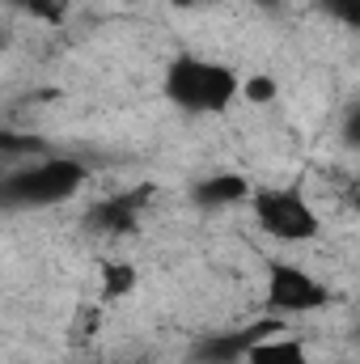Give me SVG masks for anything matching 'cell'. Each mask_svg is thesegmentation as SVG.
Instances as JSON below:
<instances>
[{
    "instance_id": "8",
    "label": "cell",
    "mask_w": 360,
    "mask_h": 364,
    "mask_svg": "<svg viewBox=\"0 0 360 364\" xmlns=\"http://www.w3.org/2000/svg\"><path fill=\"white\" fill-rule=\"evenodd\" d=\"M136 288V267L132 263H102V292L106 296H123Z\"/></svg>"
},
{
    "instance_id": "5",
    "label": "cell",
    "mask_w": 360,
    "mask_h": 364,
    "mask_svg": "<svg viewBox=\"0 0 360 364\" xmlns=\"http://www.w3.org/2000/svg\"><path fill=\"white\" fill-rule=\"evenodd\" d=\"M246 364H309V356H305V343L288 335H268L246 352Z\"/></svg>"
},
{
    "instance_id": "3",
    "label": "cell",
    "mask_w": 360,
    "mask_h": 364,
    "mask_svg": "<svg viewBox=\"0 0 360 364\" xmlns=\"http://www.w3.org/2000/svg\"><path fill=\"white\" fill-rule=\"evenodd\" d=\"M255 220L275 242H314L322 229L318 212L297 191H284V186H268L255 195Z\"/></svg>"
},
{
    "instance_id": "14",
    "label": "cell",
    "mask_w": 360,
    "mask_h": 364,
    "mask_svg": "<svg viewBox=\"0 0 360 364\" xmlns=\"http://www.w3.org/2000/svg\"><path fill=\"white\" fill-rule=\"evenodd\" d=\"M174 4H179V9H191V4H195V0H174Z\"/></svg>"
},
{
    "instance_id": "12",
    "label": "cell",
    "mask_w": 360,
    "mask_h": 364,
    "mask_svg": "<svg viewBox=\"0 0 360 364\" xmlns=\"http://www.w3.org/2000/svg\"><path fill=\"white\" fill-rule=\"evenodd\" d=\"M339 136H344V144L348 149H360V102L344 114V123H339Z\"/></svg>"
},
{
    "instance_id": "6",
    "label": "cell",
    "mask_w": 360,
    "mask_h": 364,
    "mask_svg": "<svg viewBox=\"0 0 360 364\" xmlns=\"http://www.w3.org/2000/svg\"><path fill=\"white\" fill-rule=\"evenodd\" d=\"M250 195V182L242 178V174H216V178H203L195 186V199L199 203H212V208H221V203H242Z\"/></svg>"
},
{
    "instance_id": "7",
    "label": "cell",
    "mask_w": 360,
    "mask_h": 364,
    "mask_svg": "<svg viewBox=\"0 0 360 364\" xmlns=\"http://www.w3.org/2000/svg\"><path fill=\"white\" fill-rule=\"evenodd\" d=\"M136 208H140V199H136V195L106 199V203H97V208H93V225H97V229H106V233H123V229H132V225H136Z\"/></svg>"
},
{
    "instance_id": "2",
    "label": "cell",
    "mask_w": 360,
    "mask_h": 364,
    "mask_svg": "<svg viewBox=\"0 0 360 364\" xmlns=\"http://www.w3.org/2000/svg\"><path fill=\"white\" fill-rule=\"evenodd\" d=\"M85 182V166L77 157H47L34 161L4 182V203H21V208H43V203H60L68 195H77Z\"/></svg>"
},
{
    "instance_id": "1",
    "label": "cell",
    "mask_w": 360,
    "mask_h": 364,
    "mask_svg": "<svg viewBox=\"0 0 360 364\" xmlns=\"http://www.w3.org/2000/svg\"><path fill=\"white\" fill-rule=\"evenodd\" d=\"M238 90L242 81L233 68L216 60H199V55H179L166 73V93L186 114H225Z\"/></svg>"
},
{
    "instance_id": "10",
    "label": "cell",
    "mask_w": 360,
    "mask_h": 364,
    "mask_svg": "<svg viewBox=\"0 0 360 364\" xmlns=\"http://www.w3.org/2000/svg\"><path fill=\"white\" fill-rule=\"evenodd\" d=\"M275 93H280V85H275V77H268V73H255V77L242 81V97L250 106H268V102H275Z\"/></svg>"
},
{
    "instance_id": "4",
    "label": "cell",
    "mask_w": 360,
    "mask_h": 364,
    "mask_svg": "<svg viewBox=\"0 0 360 364\" xmlns=\"http://www.w3.org/2000/svg\"><path fill=\"white\" fill-rule=\"evenodd\" d=\"M327 301H331V292L318 275H309L305 267H292V263H271L268 305L275 314H314Z\"/></svg>"
},
{
    "instance_id": "13",
    "label": "cell",
    "mask_w": 360,
    "mask_h": 364,
    "mask_svg": "<svg viewBox=\"0 0 360 364\" xmlns=\"http://www.w3.org/2000/svg\"><path fill=\"white\" fill-rule=\"evenodd\" d=\"M348 203H352V208H360V182H352V191H348Z\"/></svg>"
},
{
    "instance_id": "11",
    "label": "cell",
    "mask_w": 360,
    "mask_h": 364,
    "mask_svg": "<svg viewBox=\"0 0 360 364\" xmlns=\"http://www.w3.org/2000/svg\"><path fill=\"white\" fill-rule=\"evenodd\" d=\"M335 21H344V26H352V30H360V0H318Z\"/></svg>"
},
{
    "instance_id": "15",
    "label": "cell",
    "mask_w": 360,
    "mask_h": 364,
    "mask_svg": "<svg viewBox=\"0 0 360 364\" xmlns=\"http://www.w3.org/2000/svg\"><path fill=\"white\" fill-rule=\"evenodd\" d=\"M255 4H271V0H255Z\"/></svg>"
},
{
    "instance_id": "9",
    "label": "cell",
    "mask_w": 360,
    "mask_h": 364,
    "mask_svg": "<svg viewBox=\"0 0 360 364\" xmlns=\"http://www.w3.org/2000/svg\"><path fill=\"white\" fill-rule=\"evenodd\" d=\"M9 4L38 21H64V13H68V0H9Z\"/></svg>"
}]
</instances>
